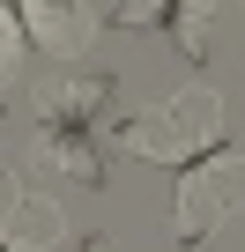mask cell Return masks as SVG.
Listing matches in <instances>:
<instances>
[{
  "label": "cell",
  "mask_w": 245,
  "mask_h": 252,
  "mask_svg": "<svg viewBox=\"0 0 245 252\" xmlns=\"http://www.w3.org/2000/svg\"><path fill=\"white\" fill-rule=\"evenodd\" d=\"M67 245V208L52 193H15L8 200V252H60Z\"/></svg>",
  "instance_id": "cell-6"
},
{
  "label": "cell",
  "mask_w": 245,
  "mask_h": 252,
  "mask_svg": "<svg viewBox=\"0 0 245 252\" xmlns=\"http://www.w3.org/2000/svg\"><path fill=\"white\" fill-rule=\"evenodd\" d=\"M171 8H178V0H119L111 30H156V23H171Z\"/></svg>",
  "instance_id": "cell-8"
},
{
  "label": "cell",
  "mask_w": 245,
  "mask_h": 252,
  "mask_svg": "<svg viewBox=\"0 0 245 252\" xmlns=\"http://www.w3.org/2000/svg\"><path fill=\"white\" fill-rule=\"evenodd\" d=\"M23 30H30V45H45L52 60H74V52H89L97 15H89V0H23Z\"/></svg>",
  "instance_id": "cell-4"
},
{
  "label": "cell",
  "mask_w": 245,
  "mask_h": 252,
  "mask_svg": "<svg viewBox=\"0 0 245 252\" xmlns=\"http://www.w3.org/2000/svg\"><path fill=\"white\" fill-rule=\"evenodd\" d=\"M230 215H245V149H208L178 171V208H171V230L178 245H201L215 237Z\"/></svg>",
  "instance_id": "cell-2"
},
{
  "label": "cell",
  "mask_w": 245,
  "mask_h": 252,
  "mask_svg": "<svg viewBox=\"0 0 245 252\" xmlns=\"http://www.w3.org/2000/svg\"><path fill=\"white\" fill-rule=\"evenodd\" d=\"M164 30H171V45H178L186 60H208V30H215V0H178Z\"/></svg>",
  "instance_id": "cell-7"
},
{
  "label": "cell",
  "mask_w": 245,
  "mask_h": 252,
  "mask_svg": "<svg viewBox=\"0 0 245 252\" xmlns=\"http://www.w3.org/2000/svg\"><path fill=\"white\" fill-rule=\"evenodd\" d=\"M82 252H119V245L111 237H82Z\"/></svg>",
  "instance_id": "cell-9"
},
{
  "label": "cell",
  "mask_w": 245,
  "mask_h": 252,
  "mask_svg": "<svg viewBox=\"0 0 245 252\" xmlns=\"http://www.w3.org/2000/svg\"><path fill=\"white\" fill-rule=\"evenodd\" d=\"M111 89H119V82H111L104 67H89V74H60V82H37V89H30V111H37V126H89V119L104 111Z\"/></svg>",
  "instance_id": "cell-3"
},
{
  "label": "cell",
  "mask_w": 245,
  "mask_h": 252,
  "mask_svg": "<svg viewBox=\"0 0 245 252\" xmlns=\"http://www.w3.org/2000/svg\"><path fill=\"white\" fill-rule=\"evenodd\" d=\"M111 134L127 141L141 163H171V171H186L193 156L223 149V89H215V82H186V89H171L164 104L127 111Z\"/></svg>",
  "instance_id": "cell-1"
},
{
  "label": "cell",
  "mask_w": 245,
  "mask_h": 252,
  "mask_svg": "<svg viewBox=\"0 0 245 252\" xmlns=\"http://www.w3.org/2000/svg\"><path fill=\"white\" fill-rule=\"evenodd\" d=\"M37 163L74 178L82 193H104V156L89 149V126H37Z\"/></svg>",
  "instance_id": "cell-5"
}]
</instances>
